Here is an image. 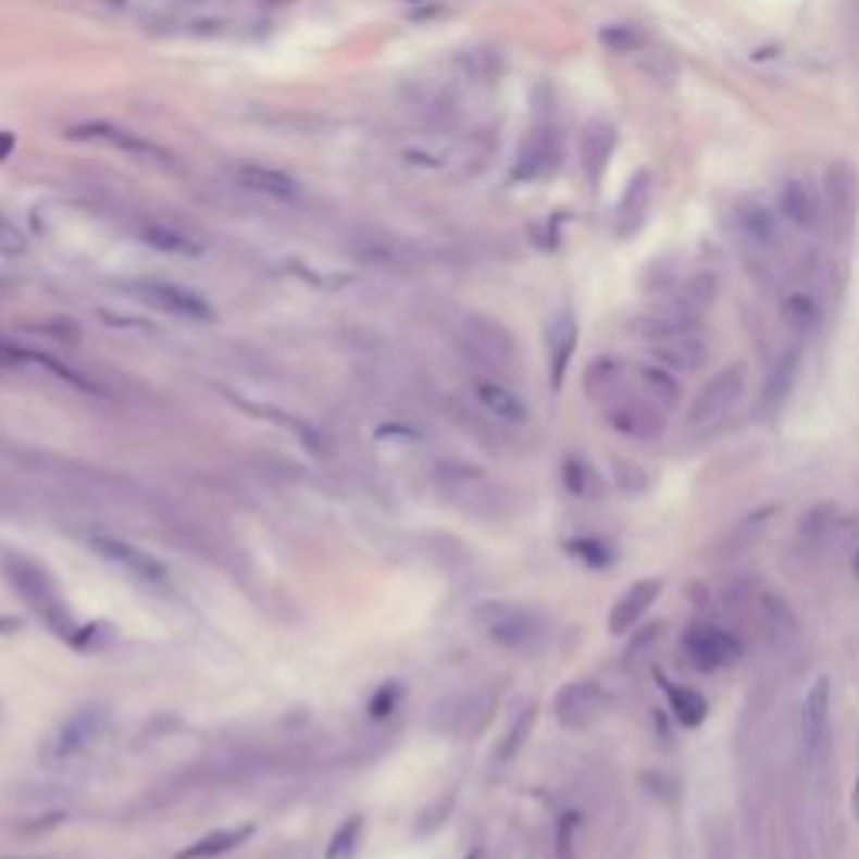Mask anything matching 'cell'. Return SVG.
Segmentation results:
<instances>
[{"label": "cell", "mask_w": 859, "mask_h": 859, "mask_svg": "<svg viewBox=\"0 0 859 859\" xmlns=\"http://www.w3.org/2000/svg\"><path fill=\"white\" fill-rule=\"evenodd\" d=\"M665 692H669V706H672V712H675V719H679L682 725L695 729V725L706 722L709 706H706V698H701L698 692L682 688V685H665Z\"/></svg>", "instance_id": "83f0119b"}, {"label": "cell", "mask_w": 859, "mask_h": 859, "mask_svg": "<svg viewBox=\"0 0 859 859\" xmlns=\"http://www.w3.org/2000/svg\"><path fill=\"white\" fill-rule=\"evenodd\" d=\"M555 159H558V148H555V132L551 128H540V132H531V138L524 141L521 148V159H518V178H540L555 169Z\"/></svg>", "instance_id": "603a6c76"}, {"label": "cell", "mask_w": 859, "mask_h": 859, "mask_svg": "<svg viewBox=\"0 0 859 859\" xmlns=\"http://www.w3.org/2000/svg\"><path fill=\"white\" fill-rule=\"evenodd\" d=\"M682 651L695 669L719 672L742 658V642L732 632L719 628V624H695L682 638Z\"/></svg>", "instance_id": "8992f818"}, {"label": "cell", "mask_w": 859, "mask_h": 859, "mask_svg": "<svg viewBox=\"0 0 859 859\" xmlns=\"http://www.w3.org/2000/svg\"><path fill=\"white\" fill-rule=\"evenodd\" d=\"M614 477L618 484L628 490V494H638L648 487V474H645V466L635 463V460H624V457H614Z\"/></svg>", "instance_id": "d590c367"}, {"label": "cell", "mask_w": 859, "mask_h": 859, "mask_svg": "<svg viewBox=\"0 0 859 859\" xmlns=\"http://www.w3.org/2000/svg\"><path fill=\"white\" fill-rule=\"evenodd\" d=\"M783 316L793 329L809 333V329H816L819 316H823V306H819V299L809 289H789L783 296Z\"/></svg>", "instance_id": "4316f807"}, {"label": "cell", "mask_w": 859, "mask_h": 859, "mask_svg": "<svg viewBox=\"0 0 859 859\" xmlns=\"http://www.w3.org/2000/svg\"><path fill=\"white\" fill-rule=\"evenodd\" d=\"M397 698H400V685H397V682H386V685L373 695V701H370V715H373V719H383L386 712H394V709H397Z\"/></svg>", "instance_id": "74e56055"}, {"label": "cell", "mask_w": 859, "mask_h": 859, "mask_svg": "<svg viewBox=\"0 0 859 859\" xmlns=\"http://www.w3.org/2000/svg\"><path fill=\"white\" fill-rule=\"evenodd\" d=\"M574 349H577V323L564 309L548 323V360H551L548 366H551V386L555 389H561V383H564V373L574 360Z\"/></svg>", "instance_id": "ffe728a7"}, {"label": "cell", "mask_w": 859, "mask_h": 859, "mask_svg": "<svg viewBox=\"0 0 859 859\" xmlns=\"http://www.w3.org/2000/svg\"><path fill=\"white\" fill-rule=\"evenodd\" d=\"M111 725V712L108 706H101V701H91V706H82V709H74L58 729L54 735L48 738V746H45V762L51 765H67L74 759H85L88 752H95L101 746V738Z\"/></svg>", "instance_id": "6da1fadb"}, {"label": "cell", "mask_w": 859, "mask_h": 859, "mask_svg": "<svg viewBox=\"0 0 859 859\" xmlns=\"http://www.w3.org/2000/svg\"><path fill=\"white\" fill-rule=\"evenodd\" d=\"M463 67L474 77H481V82H490V77L500 74V58H494V51H466Z\"/></svg>", "instance_id": "8d00e7d4"}, {"label": "cell", "mask_w": 859, "mask_h": 859, "mask_svg": "<svg viewBox=\"0 0 859 859\" xmlns=\"http://www.w3.org/2000/svg\"><path fill=\"white\" fill-rule=\"evenodd\" d=\"M67 138H74V141H98V145H108L114 151L132 154V159H145V162H154V165H172V154L162 145H154L151 138L132 132V128H122V125H111V122L74 125V128H67Z\"/></svg>", "instance_id": "52a82bcc"}, {"label": "cell", "mask_w": 859, "mask_h": 859, "mask_svg": "<svg viewBox=\"0 0 859 859\" xmlns=\"http://www.w3.org/2000/svg\"><path fill=\"white\" fill-rule=\"evenodd\" d=\"M624 389H628V366H624L621 360H614V357H601V360H595L588 370H584V394H588L601 407H608V403H614L621 397H628Z\"/></svg>", "instance_id": "d6986e66"}, {"label": "cell", "mask_w": 859, "mask_h": 859, "mask_svg": "<svg viewBox=\"0 0 859 859\" xmlns=\"http://www.w3.org/2000/svg\"><path fill=\"white\" fill-rule=\"evenodd\" d=\"M564 487H568L574 497H592V494L598 490V481H595V474H592L581 460H568V463H564Z\"/></svg>", "instance_id": "836d02e7"}, {"label": "cell", "mask_w": 859, "mask_h": 859, "mask_svg": "<svg viewBox=\"0 0 859 859\" xmlns=\"http://www.w3.org/2000/svg\"><path fill=\"white\" fill-rule=\"evenodd\" d=\"M779 222H783V215H779L775 209L759 206V202H746L735 212L738 239L756 252H769L779 246Z\"/></svg>", "instance_id": "ac0fdd59"}, {"label": "cell", "mask_w": 859, "mask_h": 859, "mask_svg": "<svg viewBox=\"0 0 859 859\" xmlns=\"http://www.w3.org/2000/svg\"><path fill=\"white\" fill-rule=\"evenodd\" d=\"M605 420L611 430H618L621 437H632V440H642V444H655L661 434H665V416L655 403H648L645 397L635 400V397H621L614 403L605 407Z\"/></svg>", "instance_id": "7c38bea8"}, {"label": "cell", "mask_w": 859, "mask_h": 859, "mask_svg": "<svg viewBox=\"0 0 859 859\" xmlns=\"http://www.w3.org/2000/svg\"><path fill=\"white\" fill-rule=\"evenodd\" d=\"M614 145H618V135H614L611 125L595 122V125L584 128V135H581V162H584V172H588V178H598L608 169Z\"/></svg>", "instance_id": "cb8c5ba5"}, {"label": "cell", "mask_w": 859, "mask_h": 859, "mask_svg": "<svg viewBox=\"0 0 859 859\" xmlns=\"http://www.w3.org/2000/svg\"><path fill=\"white\" fill-rule=\"evenodd\" d=\"M759 614L765 621V628L775 635V638H793L796 635V614L789 611V605L779 598V595H762L759 598Z\"/></svg>", "instance_id": "f1b7e54d"}, {"label": "cell", "mask_w": 859, "mask_h": 859, "mask_svg": "<svg viewBox=\"0 0 859 859\" xmlns=\"http://www.w3.org/2000/svg\"><path fill=\"white\" fill-rule=\"evenodd\" d=\"M477 621L484 635L507 651H531L544 638V621L521 605H507V601L484 605Z\"/></svg>", "instance_id": "277c9868"}, {"label": "cell", "mask_w": 859, "mask_h": 859, "mask_svg": "<svg viewBox=\"0 0 859 859\" xmlns=\"http://www.w3.org/2000/svg\"><path fill=\"white\" fill-rule=\"evenodd\" d=\"M8 577L11 584L21 592V598L41 614L51 628H58L61 635H74L71 632V621H67V605L58 592V584L54 577L41 568V564H34L27 558H8Z\"/></svg>", "instance_id": "3957f363"}, {"label": "cell", "mask_w": 859, "mask_h": 859, "mask_svg": "<svg viewBox=\"0 0 859 859\" xmlns=\"http://www.w3.org/2000/svg\"><path fill=\"white\" fill-rule=\"evenodd\" d=\"M145 239L154 249L178 252V256H199L202 252V242H195L191 236H185L182 228H172V225H148L145 228Z\"/></svg>", "instance_id": "f546056e"}, {"label": "cell", "mask_w": 859, "mask_h": 859, "mask_svg": "<svg viewBox=\"0 0 859 859\" xmlns=\"http://www.w3.org/2000/svg\"><path fill=\"white\" fill-rule=\"evenodd\" d=\"M651 209V172H635L628 188H624L621 202L614 206V232L621 239H632L635 232L648 222Z\"/></svg>", "instance_id": "e0dca14e"}, {"label": "cell", "mask_w": 859, "mask_h": 859, "mask_svg": "<svg viewBox=\"0 0 859 859\" xmlns=\"http://www.w3.org/2000/svg\"><path fill=\"white\" fill-rule=\"evenodd\" d=\"M608 709V698L598 682H568L555 695V719L568 732H588Z\"/></svg>", "instance_id": "30bf717a"}, {"label": "cell", "mask_w": 859, "mask_h": 859, "mask_svg": "<svg viewBox=\"0 0 859 859\" xmlns=\"http://www.w3.org/2000/svg\"><path fill=\"white\" fill-rule=\"evenodd\" d=\"M775 212L783 215V222H789L796 228H816L819 219H823V195H819L812 178L793 175L779 185Z\"/></svg>", "instance_id": "5bb4252c"}, {"label": "cell", "mask_w": 859, "mask_h": 859, "mask_svg": "<svg viewBox=\"0 0 859 859\" xmlns=\"http://www.w3.org/2000/svg\"><path fill=\"white\" fill-rule=\"evenodd\" d=\"M601 45L611 51V54H635L642 45H645V37L632 27V24H608L601 30Z\"/></svg>", "instance_id": "d6a6232c"}, {"label": "cell", "mask_w": 859, "mask_h": 859, "mask_svg": "<svg viewBox=\"0 0 859 859\" xmlns=\"http://www.w3.org/2000/svg\"><path fill=\"white\" fill-rule=\"evenodd\" d=\"M125 292L154 309V312H162V316H175L182 323H212L215 320V309L212 302L202 296V292H195L182 283H165V279H135V283H125Z\"/></svg>", "instance_id": "7a4b0ae2"}, {"label": "cell", "mask_w": 859, "mask_h": 859, "mask_svg": "<svg viewBox=\"0 0 859 859\" xmlns=\"http://www.w3.org/2000/svg\"><path fill=\"white\" fill-rule=\"evenodd\" d=\"M746 386H749V376H746V366L742 363L719 370L692 400L688 426H709V423H719L722 416H729L738 407V400L746 397Z\"/></svg>", "instance_id": "5b68a950"}, {"label": "cell", "mask_w": 859, "mask_h": 859, "mask_svg": "<svg viewBox=\"0 0 859 859\" xmlns=\"http://www.w3.org/2000/svg\"><path fill=\"white\" fill-rule=\"evenodd\" d=\"M360 843H363V816H349L346 823L336 830V836L329 839L326 859H353Z\"/></svg>", "instance_id": "4dcf8cb0"}, {"label": "cell", "mask_w": 859, "mask_h": 859, "mask_svg": "<svg viewBox=\"0 0 859 859\" xmlns=\"http://www.w3.org/2000/svg\"><path fill=\"white\" fill-rule=\"evenodd\" d=\"M638 389L648 403H655L658 410H675L682 403V383L672 370L665 366H642L635 370Z\"/></svg>", "instance_id": "7402d4cb"}, {"label": "cell", "mask_w": 859, "mask_h": 859, "mask_svg": "<svg viewBox=\"0 0 859 859\" xmlns=\"http://www.w3.org/2000/svg\"><path fill=\"white\" fill-rule=\"evenodd\" d=\"M830 712H833V682L819 675L802 701V752L809 762H819L830 746Z\"/></svg>", "instance_id": "8fae6325"}, {"label": "cell", "mask_w": 859, "mask_h": 859, "mask_svg": "<svg viewBox=\"0 0 859 859\" xmlns=\"http://www.w3.org/2000/svg\"><path fill=\"white\" fill-rule=\"evenodd\" d=\"M225 172L242 191L259 195V199L283 202V206H292V202L302 199V185L283 169H272V165H262V162H232Z\"/></svg>", "instance_id": "9c48e42d"}, {"label": "cell", "mask_w": 859, "mask_h": 859, "mask_svg": "<svg viewBox=\"0 0 859 859\" xmlns=\"http://www.w3.org/2000/svg\"><path fill=\"white\" fill-rule=\"evenodd\" d=\"M474 397L481 400V407L503 420V423H524L527 420V403L514 394L507 383H497V379H477L474 383Z\"/></svg>", "instance_id": "44dd1931"}, {"label": "cell", "mask_w": 859, "mask_h": 859, "mask_svg": "<svg viewBox=\"0 0 859 859\" xmlns=\"http://www.w3.org/2000/svg\"><path fill=\"white\" fill-rule=\"evenodd\" d=\"M852 809L859 816V775H856V786H852Z\"/></svg>", "instance_id": "f35d334b"}, {"label": "cell", "mask_w": 859, "mask_h": 859, "mask_svg": "<svg viewBox=\"0 0 859 859\" xmlns=\"http://www.w3.org/2000/svg\"><path fill=\"white\" fill-rule=\"evenodd\" d=\"M852 574L859 577V548H856V555H852Z\"/></svg>", "instance_id": "ab89813d"}, {"label": "cell", "mask_w": 859, "mask_h": 859, "mask_svg": "<svg viewBox=\"0 0 859 859\" xmlns=\"http://www.w3.org/2000/svg\"><path fill=\"white\" fill-rule=\"evenodd\" d=\"M256 830L252 826H228V830H215L202 839H195L191 846H185L182 852H175V859H212V856H225L232 849H239Z\"/></svg>", "instance_id": "d4e9b609"}, {"label": "cell", "mask_w": 859, "mask_h": 859, "mask_svg": "<svg viewBox=\"0 0 859 859\" xmlns=\"http://www.w3.org/2000/svg\"><path fill=\"white\" fill-rule=\"evenodd\" d=\"M91 548H95L98 558H104V561L114 564V568H122L125 574H132V577H138V581L162 584V581L169 577L165 564H162L159 558H154V555L135 548L132 540L108 537V534H95V537H91Z\"/></svg>", "instance_id": "4fadbf2b"}, {"label": "cell", "mask_w": 859, "mask_h": 859, "mask_svg": "<svg viewBox=\"0 0 859 859\" xmlns=\"http://www.w3.org/2000/svg\"><path fill=\"white\" fill-rule=\"evenodd\" d=\"M534 719H537V706H534V701H527V706L514 715V722L507 725V732L500 735L497 749H494V765H507L524 749V742H527V735L534 729Z\"/></svg>", "instance_id": "484cf974"}, {"label": "cell", "mask_w": 859, "mask_h": 859, "mask_svg": "<svg viewBox=\"0 0 859 859\" xmlns=\"http://www.w3.org/2000/svg\"><path fill=\"white\" fill-rule=\"evenodd\" d=\"M648 346H651L655 360L672 373H695L709 360V343L698 333V326L672 333V336H661Z\"/></svg>", "instance_id": "9a60e30c"}, {"label": "cell", "mask_w": 859, "mask_h": 859, "mask_svg": "<svg viewBox=\"0 0 859 859\" xmlns=\"http://www.w3.org/2000/svg\"><path fill=\"white\" fill-rule=\"evenodd\" d=\"M564 548H568V555H574L577 561H584L588 568H608L614 561V551L598 537H574V540L564 544Z\"/></svg>", "instance_id": "1f68e13d"}, {"label": "cell", "mask_w": 859, "mask_h": 859, "mask_svg": "<svg viewBox=\"0 0 859 859\" xmlns=\"http://www.w3.org/2000/svg\"><path fill=\"white\" fill-rule=\"evenodd\" d=\"M24 252H27L24 228L14 219L0 215V256H4V259H21Z\"/></svg>", "instance_id": "e575fe53"}, {"label": "cell", "mask_w": 859, "mask_h": 859, "mask_svg": "<svg viewBox=\"0 0 859 859\" xmlns=\"http://www.w3.org/2000/svg\"><path fill=\"white\" fill-rule=\"evenodd\" d=\"M658 595H661V581L658 577L635 581L632 588L614 601V608L608 614V632L611 635H628L635 624L651 611V605L658 601Z\"/></svg>", "instance_id": "2e32d148"}, {"label": "cell", "mask_w": 859, "mask_h": 859, "mask_svg": "<svg viewBox=\"0 0 859 859\" xmlns=\"http://www.w3.org/2000/svg\"><path fill=\"white\" fill-rule=\"evenodd\" d=\"M460 339L463 346L471 349L477 360H484L487 366H497V370H511L514 360H518V346H514V336L507 333L500 323L487 320V316H466L460 323Z\"/></svg>", "instance_id": "ba28073f"}]
</instances>
